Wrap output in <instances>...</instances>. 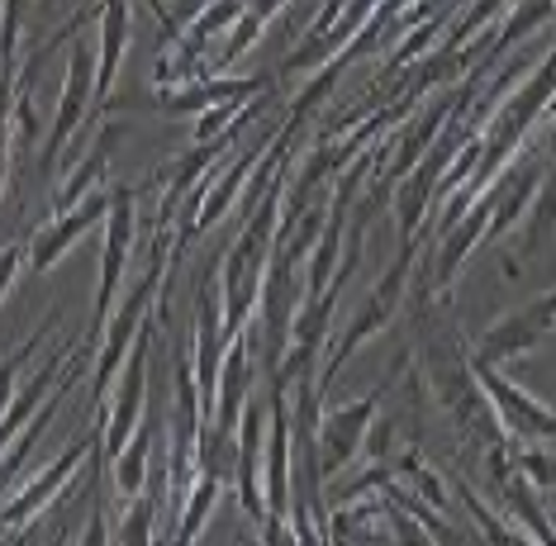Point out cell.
Segmentation results:
<instances>
[{"label": "cell", "mask_w": 556, "mask_h": 546, "mask_svg": "<svg viewBox=\"0 0 556 546\" xmlns=\"http://www.w3.org/2000/svg\"><path fill=\"white\" fill-rule=\"evenodd\" d=\"M424 300L428 304L419 309V328H414L409 357H419V380L428 385V395H433V404L447 414V423L457 428L462 442H480V447L509 442L495 404H490L485 385H480V376H476L471 347L462 342L457 323H452V314H447V300L428 295V290H424Z\"/></svg>", "instance_id": "6da1fadb"}, {"label": "cell", "mask_w": 556, "mask_h": 546, "mask_svg": "<svg viewBox=\"0 0 556 546\" xmlns=\"http://www.w3.org/2000/svg\"><path fill=\"white\" fill-rule=\"evenodd\" d=\"M281 195L286 181H276L267 195L257 200V209L243 219V233L229 243L219 262V304H224V333L238 338L252 309L262 304V281H267V262L276 247V224H281Z\"/></svg>", "instance_id": "7a4b0ae2"}, {"label": "cell", "mask_w": 556, "mask_h": 546, "mask_svg": "<svg viewBox=\"0 0 556 546\" xmlns=\"http://www.w3.org/2000/svg\"><path fill=\"white\" fill-rule=\"evenodd\" d=\"M167 233H172V224H162V233H157V252H153V262H148V271L134 281L129 295H119V304H115V309H110V319H105V328H100V338H96V366H91V409H100V404H105L110 385H115V380H119L124 361H129L134 338L143 333L148 314H153V304L162 300V271H167V257H162V247H167Z\"/></svg>", "instance_id": "3957f363"}, {"label": "cell", "mask_w": 556, "mask_h": 546, "mask_svg": "<svg viewBox=\"0 0 556 546\" xmlns=\"http://www.w3.org/2000/svg\"><path fill=\"white\" fill-rule=\"evenodd\" d=\"M414 257H419V238H404L400 257L390 262V271L362 295L357 314H352V319L338 328V333H328V338H333V347H328V357H324V366H319V376H314V385H319V395H324V399H328V390H333L338 371H343V366L352 361V352H357L362 342H371L376 333H381V328L395 323V309H400L404 290H409V276H414Z\"/></svg>", "instance_id": "277c9868"}, {"label": "cell", "mask_w": 556, "mask_h": 546, "mask_svg": "<svg viewBox=\"0 0 556 546\" xmlns=\"http://www.w3.org/2000/svg\"><path fill=\"white\" fill-rule=\"evenodd\" d=\"M153 333H157V323L148 319L143 333L134 338L129 361H124L119 380L110 385L105 404H100V409H105V414H100V456H105V466L115 461L124 447H129V437L138 433V423L148 418V357H153Z\"/></svg>", "instance_id": "5b68a950"}, {"label": "cell", "mask_w": 556, "mask_h": 546, "mask_svg": "<svg viewBox=\"0 0 556 546\" xmlns=\"http://www.w3.org/2000/svg\"><path fill=\"white\" fill-rule=\"evenodd\" d=\"M552 333H556V285L542 290V295H533V300H523L518 309L500 314L485 333H476L471 357L485 361V366H509V361L533 357Z\"/></svg>", "instance_id": "8992f818"}, {"label": "cell", "mask_w": 556, "mask_h": 546, "mask_svg": "<svg viewBox=\"0 0 556 546\" xmlns=\"http://www.w3.org/2000/svg\"><path fill=\"white\" fill-rule=\"evenodd\" d=\"M86 119H96V48H91V38H72L67 81H62L53 124H48V134H43V172L58 167L62 152H67V143L77 138Z\"/></svg>", "instance_id": "52a82bcc"}, {"label": "cell", "mask_w": 556, "mask_h": 546, "mask_svg": "<svg viewBox=\"0 0 556 546\" xmlns=\"http://www.w3.org/2000/svg\"><path fill=\"white\" fill-rule=\"evenodd\" d=\"M262 494H267V528H262V542H290V399L281 390L267 395Z\"/></svg>", "instance_id": "ba28073f"}, {"label": "cell", "mask_w": 556, "mask_h": 546, "mask_svg": "<svg viewBox=\"0 0 556 546\" xmlns=\"http://www.w3.org/2000/svg\"><path fill=\"white\" fill-rule=\"evenodd\" d=\"M490 214H495V181H490L480 195L471 200V209L462 214L457 224L438 228V247H433V266L424 276V290L438 300H452V285H457L462 266L471 262V252L485 243V228H490Z\"/></svg>", "instance_id": "9c48e42d"}, {"label": "cell", "mask_w": 556, "mask_h": 546, "mask_svg": "<svg viewBox=\"0 0 556 546\" xmlns=\"http://www.w3.org/2000/svg\"><path fill=\"white\" fill-rule=\"evenodd\" d=\"M91 447H100V433L77 437L67 452L58 456V461H48L34 480H24L15 499H10L5 509H0V528H10V532H5V542H20V537H24V528H29L34 518H39L53 499H62V494L72 490V480H77V471L86 466V452H91Z\"/></svg>", "instance_id": "30bf717a"}, {"label": "cell", "mask_w": 556, "mask_h": 546, "mask_svg": "<svg viewBox=\"0 0 556 546\" xmlns=\"http://www.w3.org/2000/svg\"><path fill=\"white\" fill-rule=\"evenodd\" d=\"M485 466H490V494L500 499V513L509 518L514 528H523L528 542L556 546V523H552L547 504H542V490L528 485V475L514 471L509 442H500V447H485Z\"/></svg>", "instance_id": "8fae6325"}, {"label": "cell", "mask_w": 556, "mask_h": 546, "mask_svg": "<svg viewBox=\"0 0 556 546\" xmlns=\"http://www.w3.org/2000/svg\"><path fill=\"white\" fill-rule=\"evenodd\" d=\"M276 91V76L271 72H252V76H191V81H176V86H157V110L167 119H186V114H205L214 105H248V100Z\"/></svg>", "instance_id": "7c38bea8"}, {"label": "cell", "mask_w": 556, "mask_h": 546, "mask_svg": "<svg viewBox=\"0 0 556 546\" xmlns=\"http://www.w3.org/2000/svg\"><path fill=\"white\" fill-rule=\"evenodd\" d=\"M138 186H115V200H110L105 214V252H100V281H96V328L91 338H100L110 309L119 304L124 290V271H129V252H134V224H138Z\"/></svg>", "instance_id": "4fadbf2b"}, {"label": "cell", "mask_w": 556, "mask_h": 546, "mask_svg": "<svg viewBox=\"0 0 556 546\" xmlns=\"http://www.w3.org/2000/svg\"><path fill=\"white\" fill-rule=\"evenodd\" d=\"M471 361H476V357H471ZM476 376H480V385H485L490 404H495L504 433H509V437H542V442H556V409H552V404H542L538 395H528V390L518 385L514 376H504V366L476 361Z\"/></svg>", "instance_id": "5bb4252c"}, {"label": "cell", "mask_w": 556, "mask_h": 546, "mask_svg": "<svg viewBox=\"0 0 556 546\" xmlns=\"http://www.w3.org/2000/svg\"><path fill=\"white\" fill-rule=\"evenodd\" d=\"M110 200H115V186H100V190H91V195H81L77 205L58 209V219L34 233V243H29V271H34V276L53 271V266L67 257L72 247H77L81 233H91L96 224H105Z\"/></svg>", "instance_id": "9a60e30c"}, {"label": "cell", "mask_w": 556, "mask_h": 546, "mask_svg": "<svg viewBox=\"0 0 556 546\" xmlns=\"http://www.w3.org/2000/svg\"><path fill=\"white\" fill-rule=\"evenodd\" d=\"M381 404H386V385L371 390V395H362V399L338 404V409L319 423V466H324V480H333L338 471H348V466L362 456L366 433H371V418H376Z\"/></svg>", "instance_id": "2e32d148"}, {"label": "cell", "mask_w": 556, "mask_h": 546, "mask_svg": "<svg viewBox=\"0 0 556 546\" xmlns=\"http://www.w3.org/2000/svg\"><path fill=\"white\" fill-rule=\"evenodd\" d=\"M262 447H267V399H248L238 418V466L233 490L252 528H267V494H262Z\"/></svg>", "instance_id": "e0dca14e"}, {"label": "cell", "mask_w": 556, "mask_h": 546, "mask_svg": "<svg viewBox=\"0 0 556 546\" xmlns=\"http://www.w3.org/2000/svg\"><path fill=\"white\" fill-rule=\"evenodd\" d=\"M252 380H257V338L238 333L224 352L219 366V390H214V418L224 433H238V418H243V404L252 399Z\"/></svg>", "instance_id": "ac0fdd59"}, {"label": "cell", "mask_w": 556, "mask_h": 546, "mask_svg": "<svg viewBox=\"0 0 556 546\" xmlns=\"http://www.w3.org/2000/svg\"><path fill=\"white\" fill-rule=\"evenodd\" d=\"M129 0H100V38H96V114L110 105L124 67V53H129Z\"/></svg>", "instance_id": "d6986e66"}, {"label": "cell", "mask_w": 556, "mask_h": 546, "mask_svg": "<svg viewBox=\"0 0 556 546\" xmlns=\"http://www.w3.org/2000/svg\"><path fill=\"white\" fill-rule=\"evenodd\" d=\"M124 134H129V124H119V119L100 129V138L91 143V152H81V162L72 167L67 181H62V190H58V209L77 205L81 195H91V190L105 186V172H110V162H115V148L124 143Z\"/></svg>", "instance_id": "ffe728a7"}, {"label": "cell", "mask_w": 556, "mask_h": 546, "mask_svg": "<svg viewBox=\"0 0 556 546\" xmlns=\"http://www.w3.org/2000/svg\"><path fill=\"white\" fill-rule=\"evenodd\" d=\"M556 15V0H514V10H509V20L500 24V34L485 43V53H480L476 62V72L471 76H485V72H495V62L500 58H509V48L514 43H523L533 29H542V24H552Z\"/></svg>", "instance_id": "44dd1931"}, {"label": "cell", "mask_w": 556, "mask_h": 546, "mask_svg": "<svg viewBox=\"0 0 556 546\" xmlns=\"http://www.w3.org/2000/svg\"><path fill=\"white\" fill-rule=\"evenodd\" d=\"M224 490H229V480H219V475H210V471H195V485L186 490L181 509H176L172 542H181V546L200 542V532H205V523H210V513H214V504H219Z\"/></svg>", "instance_id": "7402d4cb"}, {"label": "cell", "mask_w": 556, "mask_h": 546, "mask_svg": "<svg viewBox=\"0 0 556 546\" xmlns=\"http://www.w3.org/2000/svg\"><path fill=\"white\" fill-rule=\"evenodd\" d=\"M153 437H157V423H138V433L129 437V447H124L115 461H110V480H115V494L119 499H129V494L148 490V461H153Z\"/></svg>", "instance_id": "603a6c76"}, {"label": "cell", "mask_w": 556, "mask_h": 546, "mask_svg": "<svg viewBox=\"0 0 556 546\" xmlns=\"http://www.w3.org/2000/svg\"><path fill=\"white\" fill-rule=\"evenodd\" d=\"M243 5H248V0H205V5H200L195 15H191V24L181 29V38H186L191 48H200V53H205L210 38L229 34L233 24H238V15H243Z\"/></svg>", "instance_id": "cb8c5ba5"}, {"label": "cell", "mask_w": 556, "mask_h": 546, "mask_svg": "<svg viewBox=\"0 0 556 546\" xmlns=\"http://www.w3.org/2000/svg\"><path fill=\"white\" fill-rule=\"evenodd\" d=\"M509 461L518 475H528V485H538L542 494L556 490V452L542 437H514L509 442Z\"/></svg>", "instance_id": "d4e9b609"}, {"label": "cell", "mask_w": 556, "mask_h": 546, "mask_svg": "<svg viewBox=\"0 0 556 546\" xmlns=\"http://www.w3.org/2000/svg\"><path fill=\"white\" fill-rule=\"evenodd\" d=\"M115 542H129V546H143V542H157V494L153 490H138L124 499L119 509V523H115Z\"/></svg>", "instance_id": "484cf974"}, {"label": "cell", "mask_w": 556, "mask_h": 546, "mask_svg": "<svg viewBox=\"0 0 556 546\" xmlns=\"http://www.w3.org/2000/svg\"><path fill=\"white\" fill-rule=\"evenodd\" d=\"M452 485H457V499H462V509L476 518V528H480V537H485V542H500V546H504V542H523V532H514V523H509V518H504V513H495V509H490L485 499H480V494H471V490H466V480H462V475L452 480Z\"/></svg>", "instance_id": "4316f807"}, {"label": "cell", "mask_w": 556, "mask_h": 546, "mask_svg": "<svg viewBox=\"0 0 556 546\" xmlns=\"http://www.w3.org/2000/svg\"><path fill=\"white\" fill-rule=\"evenodd\" d=\"M504 5H514V0H471V5L466 10H457V15H452V24H447V38H442V43H452V48H466L471 43V38L485 29L490 20L500 15Z\"/></svg>", "instance_id": "83f0119b"}, {"label": "cell", "mask_w": 556, "mask_h": 546, "mask_svg": "<svg viewBox=\"0 0 556 546\" xmlns=\"http://www.w3.org/2000/svg\"><path fill=\"white\" fill-rule=\"evenodd\" d=\"M20 266H29V247H20V243H5V247H0V300L10 295V285H15V276H20Z\"/></svg>", "instance_id": "f1b7e54d"}]
</instances>
